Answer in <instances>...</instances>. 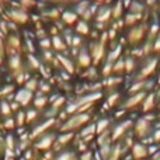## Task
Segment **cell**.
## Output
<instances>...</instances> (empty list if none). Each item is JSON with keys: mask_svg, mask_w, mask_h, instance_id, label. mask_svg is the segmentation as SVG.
Listing matches in <instances>:
<instances>
[{"mask_svg": "<svg viewBox=\"0 0 160 160\" xmlns=\"http://www.w3.org/2000/svg\"><path fill=\"white\" fill-rule=\"evenodd\" d=\"M87 119H88V115H84V114H83V115H78V117H75L72 121L68 122V124L63 127V129H68V128H73V127H76V125H79V124L82 125V124H84Z\"/></svg>", "mask_w": 160, "mask_h": 160, "instance_id": "6da1fadb", "label": "cell"}, {"mask_svg": "<svg viewBox=\"0 0 160 160\" xmlns=\"http://www.w3.org/2000/svg\"><path fill=\"white\" fill-rule=\"evenodd\" d=\"M133 156H135L136 159H143L148 156V150L145 146H142V145L136 143L135 146H133Z\"/></svg>", "mask_w": 160, "mask_h": 160, "instance_id": "7a4b0ae2", "label": "cell"}, {"mask_svg": "<svg viewBox=\"0 0 160 160\" xmlns=\"http://www.w3.org/2000/svg\"><path fill=\"white\" fill-rule=\"evenodd\" d=\"M131 125V122L129 121H127V122H122L121 125H118V127L115 128V131H114V133H112V139H117V138H119V136L122 135V133L127 131V128Z\"/></svg>", "mask_w": 160, "mask_h": 160, "instance_id": "3957f363", "label": "cell"}, {"mask_svg": "<svg viewBox=\"0 0 160 160\" xmlns=\"http://www.w3.org/2000/svg\"><path fill=\"white\" fill-rule=\"evenodd\" d=\"M30 97H31V93L28 90L20 91V93L17 94V101H20L21 104H27V102L30 101Z\"/></svg>", "mask_w": 160, "mask_h": 160, "instance_id": "277c9868", "label": "cell"}, {"mask_svg": "<svg viewBox=\"0 0 160 160\" xmlns=\"http://www.w3.org/2000/svg\"><path fill=\"white\" fill-rule=\"evenodd\" d=\"M108 17H110V10L108 7H101L98 11V16H97V20L98 21H107Z\"/></svg>", "mask_w": 160, "mask_h": 160, "instance_id": "5b68a950", "label": "cell"}, {"mask_svg": "<svg viewBox=\"0 0 160 160\" xmlns=\"http://www.w3.org/2000/svg\"><path fill=\"white\" fill-rule=\"evenodd\" d=\"M145 124H148V121H145V119H139L138 124H136V131L139 132L141 136H143L148 133V128L145 127Z\"/></svg>", "mask_w": 160, "mask_h": 160, "instance_id": "8992f818", "label": "cell"}, {"mask_svg": "<svg viewBox=\"0 0 160 160\" xmlns=\"http://www.w3.org/2000/svg\"><path fill=\"white\" fill-rule=\"evenodd\" d=\"M153 107V96H149L143 104V111H150Z\"/></svg>", "mask_w": 160, "mask_h": 160, "instance_id": "52a82bcc", "label": "cell"}, {"mask_svg": "<svg viewBox=\"0 0 160 160\" xmlns=\"http://www.w3.org/2000/svg\"><path fill=\"white\" fill-rule=\"evenodd\" d=\"M63 20H65V22H69V24H72V22L76 20V14L66 11V13L63 14Z\"/></svg>", "mask_w": 160, "mask_h": 160, "instance_id": "ba28073f", "label": "cell"}, {"mask_svg": "<svg viewBox=\"0 0 160 160\" xmlns=\"http://www.w3.org/2000/svg\"><path fill=\"white\" fill-rule=\"evenodd\" d=\"M107 125H108V119H101V121L97 124V132L98 133H101L102 131L107 128Z\"/></svg>", "mask_w": 160, "mask_h": 160, "instance_id": "9c48e42d", "label": "cell"}, {"mask_svg": "<svg viewBox=\"0 0 160 160\" xmlns=\"http://www.w3.org/2000/svg\"><path fill=\"white\" fill-rule=\"evenodd\" d=\"M142 97H143V94H142V93H141V94H138V96H133V97H131V98H132V100H129V101L127 102V105H133V104H135V102H136V104H138V102L142 100Z\"/></svg>", "mask_w": 160, "mask_h": 160, "instance_id": "30bf717a", "label": "cell"}, {"mask_svg": "<svg viewBox=\"0 0 160 160\" xmlns=\"http://www.w3.org/2000/svg\"><path fill=\"white\" fill-rule=\"evenodd\" d=\"M51 139H52L51 136H48V138H44L41 141V143H38L37 146H38V148H49L51 146Z\"/></svg>", "mask_w": 160, "mask_h": 160, "instance_id": "8fae6325", "label": "cell"}, {"mask_svg": "<svg viewBox=\"0 0 160 160\" xmlns=\"http://www.w3.org/2000/svg\"><path fill=\"white\" fill-rule=\"evenodd\" d=\"M78 32H82V34H87L88 32V28L86 25V22H79L78 24Z\"/></svg>", "mask_w": 160, "mask_h": 160, "instance_id": "7c38bea8", "label": "cell"}, {"mask_svg": "<svg viewBox=\"0 0 160 160\" xmlns=\"http://www.w3.org/2000/svg\"><path fill=\"white\" fill-rule=\"evenodd\" d=\"M80 59H82V66H87V65H88V62H90V59H88V55H87V53H86V52H83L82 53V55H80L79 56V61H80Z\"/></svg>", "mask_w": 160, "mask_h": 160, "instance_id": "4fadbf2b", "label": "cell"}, {"mask_svg": "<svg viewBox=\"0 0 160 160\" xmlns=\"http://www.w3.org/2000/svg\"><path fill=\"white\" fill-rule=\"evenodd\" d=\"M53 45H55L56 49H63V48H65V45L62 44V39L58 38V37H55V38H53Z\"/></svg>", "mask_w": 160, "mask_h": 160, "instance_id": "5bb4252c", "label": "cell"}, {"mask_svg": "<svg viewBox=\"0 0 160 160\" xmlns=\"http://www.w3.org/2000/svg\"><path fill=\"white\" fill-rule=\"evenodd\" d=\"M94 129H96V127H94V125H91V127L86 128V129H84V131H83V132H82V133H80V135H82V136H86V135H88V133H91V135H93Z\"/></svg>", "mask_w": 160, "mask_h": 160, "instance_id": "9a60e30c", "label": "cell"}, {"mask_svg": "<svg viewBox=\"0 0 160 160\" xmlns=\"http://www.w3.org/2000/svg\"><path fill=\"white\" fill-rule=\"evenodd\" d=\"M70 138H72V133H68V135H63V136H61L59 138V143H62V145H65L68 141H70Z\"/></svg>", "mask_w": 160, "mask_h": 160, "instance_id": "2e32d148", "label": "cell"}, {"mask_svg": "<svg viewBox=\"0 0 160 160\" xmlns=\"http://www.w3.org/2000/svg\"><path fill=\"white\" fill-rule=\"evenodd\" d=\"M45 101H47V98H44V97H41V98L35 100V105H37V107H42Z\"/></svg>", "mask_w": 160, "mask_h": 160, "instance_id": "e0dca14e", "label": "cell"}, {"mask_svg": "<svg viewBox=\"0 0 160 160\" xmlns=\"http://www.w3.org/2000/svg\"><path fill=\"white\" fill-rule=\"evenodd\" d=\"M118 97H119L118 94H114V96H111L110 98H108V102H110V104L112 105V102H115V101H117V98H118Z\"/></svg>", "mask_w": 160, "mask_h": 160, "instance_id": "ac0fdd59", "label": "cell"}, {"mask_svg": "<svg viewBox=\"0 0 160 160\" xmlns=\"http://www.w3.org/2000/svg\"><path fill=\"white\" fill-rule=\"evenodd\" d=\"M34 86H37V82H35V80H31V82L27 84V88H28V90H32V88H35Z\"/></svg>", "mask_w": 160, "mask_h": 160, "instance_id": "d6986e66", "label": "cell"}, {"mask_svg": "<svg viewBox=\"0 0 160 160\" xmlns=\"http://www.w3.org/2000/svg\"><path fill=\"white\" fill-rule=\"evenodd\" d=\"M119 51H121V48H117V49H115V52H112V55L110 56V59H111V61H112V59H117V56H118Z\"/></svg>", "mask_w": 160, "mask_h": 160, "instance_id": "ffe728a7", "label": "cell"}, {"mask_svg": "<svg viewBox=\"0 0 160 160\" xmlns=\"http://www.w3.org/2000/svg\"><path fill=\"white\" fill-rule=\"evenodd\" d=\"M69 155H72V153H65L63 156H61V158H59L58 160H69L70 159V156Z\"/></svg>", "mask_w": 160, "mask_h": 160, "instance_id": "44dd1931", "label": "cell"}, {"mask_svg": "<svg viewBox=\"0 0 160 160\" xmlns=\"http://www.w3.org/2000/svg\"><path fill=\"white\" fill-rule=\"evenodd\" d=\"M91 159V153H84L82 155V160H90Z\"/></svg>", "mask_w": 160, "mask_h": 160, "instance_id": "7402d4cb", "label": "cell"}, {"mask_svg": "<svg viewBox=\"0 0 160 160\" xmlns=\"http://www.w3.org/2000/svg\"><path fill=\"white\" fill-rule=\"evenodd\" d=\"M119 6H121V3H118V7H117V10L114 11V16L115 17H118L119 14H121V8H119Z\"/></svg>", "mask_w": 160, "mask_h": 160, "instance_id": "603a6c76", "label": "cell"}, {"mask_svg": "<svg viewBox=\"0 0 160 160\" xmlns=\"http://www.w3.org/2000/svg\"><path fill=\"white\" fill-rule=\"evenodd\" d=\"M159 139H160V131H156V132H155V138H153V141H155V142H158Z\"/></svg>", "mask_w": 160, "mask_h": 160, "instance_id": "cb8c5ba5", "label": "cell"}, {"mask_svg": "<svg viewBox=\"0 0 160 160\" xmlns=\"http://www.w3.org/2000/svg\"><path fill=\"white\" fill-rule=\"evenodd\" d=\"M3 114H8V107L6 102H3Z\"/></svg>", "mask_w": 160, "mask_h": 160, "instance_id": "d4e9b609", "label": "cell"}, {"mask_svg": "<svg viewBox=\"0 0 160 160\" xmlns=\"http://www.w3.org/2000/svg\"><path fill=\"white\" fill-rule=\"evenodd\" d=\"M22 119H24V112L18 114V124H22Z\"/></svg>", "mask_w": 160, "mask_h": 160, "instance_id": "484cf974", "label": "cell"}, {"mask_svg": "<svg viewBox=\"0 0 160 160\" xmlns=\"http://www.w3.org/2000/svg\"><path fill=\"white\" fill-rule=\"evenodd\" d=\"M34 115H35V112H34V111H31V112H30V115H28V121H31V119L34 118Z\"/></svg>", "mask_w": 160, "mask_h": 160, "instance_id": "4316f807", "label": "cell"}, {"mask_svg": "<svg viewBox=\"0 0 160 160\" xmlns=\"http://www.w3.org/2000/svg\"><path fill=\"white\" fill-rule=\"evenodd\" d=\"M42 47H49V41H48V39L42 41Z\"/></svg>", "mask_w": 160, "mask_h": 160, "instance_id": "83f0119b", "label": "cell"}]
</instances>
